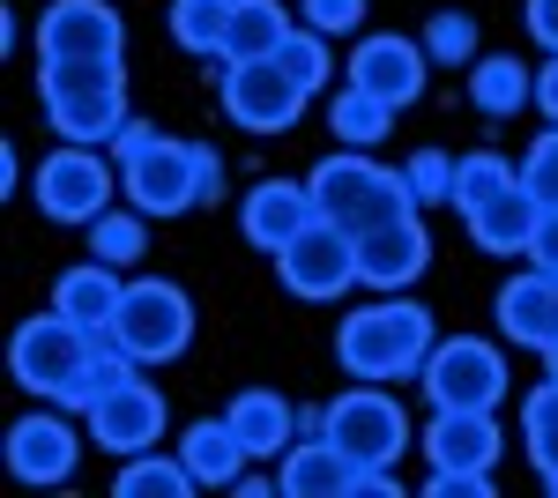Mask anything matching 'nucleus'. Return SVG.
<instances>
[{
    "instance_id": "obj_1",
    "label": "nucleus",
    "mask_w": 558,
    "mask_h": 498,
    "mask_svg": "<svg viewBox=\"0 0 558 498\" xmlns=\"http://www.w3.org/2000/svg\"><path fill=\"white\" fill-rule=\"evenodd\" d=\"M432 342H439V328H432L425 305L387 291V297H373V305L343 313V328H336V365H343L350 379H380V387L402 379V387H410V379H425Z\"/></svg>"
},
{
    "instance_id": "obj_2",
    "label": "nucleus",
    "mask_w": 558,
    "mask_h": 498,
    "mask_svg": "<svg viewBox=\"0 0 558 498\" xmlns=\"http://www.w3.org/2000/svg\"><path fill=\"white\" fill-rule=\"evenodd\" d=\"M305 186H313V208H320L328 223H343L350 239H365V231H380V223H402V216H425V202L410 194L402 165H380L373 149H336V157H320Z\"/></svg>"
},
{
    "instance_id": "obj_3",
    "label": "nucleus",
    "mask_w": 558,
    "mask_h": 498,
    "mask_svg": "<svg viewBox=\"0 0 558 498\" xmlns=\"http://www.w3.org/2000/svg\"><path fill=\"white\" fill-rule=\"evenodd\" d=\"M112 165H120V194L142 216H186L202 208V142H179L149 120H128L112 142Z\"/></svg>"
},
{
    "instance_id": "obj_4",
    "label": "nucleus",
    "mask_w": 558,
    "mask_h": 498,
    "mask_svg": "<svg viewBox=\"0 0 558 498\" xmlns=\"http://www.w3.org/2000/svg\"><path fill=\"white\" fill-rule=\"evenodd\" d=\"M89 357H97V328L68 320L60 305L31 313V320L15 328V342H8V373H15L23 394H38V402H68L75 379L89 373Z\"/></svg>"
},
{
    "instance_id": "obj_5",
    "label": "nucleus",
    "mask_w": 558,
    "mask_h": 498,
    "mask_svg": "<svg viewBox=\"0 0 558 498\" xmlns=\"http://www.w3.org/2000/svg\"><path fill=\"white\" fill-rule=\"evenodd\" d=\"M305 432H328L357 469H387V461L410 454V439H417L410 416H402V402L387 394L380 379H357V387H343L328 410H305Z\"/></svg>"
},
{
    "instance_id": "obj_6",
    "label": "nucleus",
    "mask_w": 558,
    "mask_h": 498,
    "mask_svg": "<svg viewBox=\"0 0 558 498\" xmlns=\"http://www.w3.org/2000/svg\"><path fill=\"white\" fill-rule=\"evenodd\" d=\"M194 297L179 291L172 276H142V283H128V297H120V313H112V335H120V350H128L134 365H172V357H186L194 350Z\"/></svg>"
},
{
    "instance_id": "obj_7",
    "label": "nucleus",
    "mask_w": 558,
    "mask_h": 498,
    "mask_svg": "<svg viewBox=\"0 0 558 498\" xmlns=\"http://www.w3.org/2000/svg\"><path fill=\"white\" fill-rule=\"evenodd\" d=\"M112 186H120L112 149H89V142H68V149H52V157L31 171L38 216L45 223H68V231H89V223L112 208Z\"/></svg>"
},
{
    "instance_id": "obj_8",
    "label": "nucleus",
    "mask_w": 558,
    "mask_h": 498,
    "mask_svg": "<svg viewBox=\"0 0 558 498\" xmlns=\"http://www.w3.org/2000/svg\"><path fill=\"white\" fill-rule=\"evenodd\" d=\"M417 387H425L432 410H499L514 373H507V350L499 342H484V335H439Z\"/></svg>"
},
{
    "instance_id": "obj_9",
    "label": "nucleus",
    "mask_w": 558,
    "mask_h": 498,
    "mask_svg": "<svg viewBox=\"0 0 558 498\" xmlns=\"http://www.w3.org/2000/svg\"><path fill=\"white\" fill-rule=\"evenodd\" d=\"M276 276H283V291L305 297V305H328V297L357 291L365 276H357V239H350L343 223H328V216H313L291 246L276 253Z\"/></svg>"
},
{
    "instance_id": "obj_10",
    "label": "nucleus",
    "mask_w": 558,
    "mask_h": 498,
    "mask_svg": "<svg viewBox=\"0 0 558 498\" xmlns=\"http://www.w3.org/2000/svg\"><path fill=\"white\" fill-rule=\"evenodd\" d=\"M216 97H223V120L246 126V134H291V126L305 120V105H313V97L276 68V52H268V60H223Z\"/></svg>"
},
{
    "instance_id": "obj_11",
    "label": "nucleus",
    "mask_w": 558,
    "mask_h": 498,
    "mask_svg": "<svg viewBox=\"0 0 558 498\" xmlns=\"http://www.w3.org/2000/svg\"><path fill=\"white\" fill-rule=\"evenodd\" d=\"M8 476L15 484H31V491H60L68 476H75V461H83V432L60 416V402H45V410L15 416L8 424Z\"/></svg>"
},
{
    "instance_id": "obj_12",
    "label": "nucleus",
    "mask_w": 558,
    "mask_h": 498,
    "mask_svg": "<svg viewBox=\"0 0 558 498\" xmlns=\"http://www.w3.org/2000/svg\"><path fill=\"white\" fill-rule=\"evenodd\" d=\"M425 75H432V52L425 38H402V31H373V38H357V52H350V75L343 83L373 89L380 105H417L425 97Z\"/></svg>"
},
{
    "instance_id": "obj_13",
    "label": "nucleus",
    "mask_w": 558,
    "mask_h": 498,
    "mask_svg": "<svg viewBox=\"0 0 558 498\" xmlns=\"http://www.w3.org/2000/svg\"><path fill=\"white\" fill-rule=\"evenodd\" d=\"M128 52V23L112 0H52L38 15V60H112Z\"/></svg>"
},
{
    "instance_id": "obj_14",
    "label": "nucleus",
    "mask_w": 558,
    "mask_h": 498,
    "mask_svg": "<svg viewBox=\"0 0 558 498\" xmlns=\"http://www.w3.org/2000/svg\"><path fill=\"white\" fill-rule=\"evenodd\" d=\"M83 424H89V439H97L105 454L128 461V454H149V447L165 439V424H172V402H165L149 379L134 373L128 387H112V394H105V402H97Z\"/></svg>"
},
{
    "instance_id": "obj_15",
    "label": "nucleus",
    "mask_w": 558,
    "mask_h": 498,
    "mask_svg": "<svg viewBox=\"0 0 558 498\" xmlns=\"http://www.w3.org/2000/svg\"><path fill=\"white\" fill-rule=\"evenodd\" d=\"M492 320H499V335L514 342V350H551L558 342V276L551 268H521V276H507L499 291H492Z\"/></svg>"
},
{
    "instance_id": "obj_16",
    "label": "nucleus",
    "mask_w": 558,
    "mask_h": 498,
    "mask_svg": "<svg viewBox=\"0 0 558 498\" xmlns=\"http://www.w3.org/2000/svg\"><path fill=\"white\" fill-rule=\"evenodd\" d=\"M313 216H320V208H313V186H305V179H254L246 202H239V231H246V246H260L276 260Z\"/></svg>"
},
{
    "instance_id": "obj_17",
    "label": "nucleus",
    "mask_w": 558,
    "mask_h": 498,
    "mask_svg": "<svg viewBox=\"0 0 558 498\" xmlns=\"http://www.w3.org/2000/svg\"><path fill=\"white\" fill-rule=\"evenodd\" d=\"M425 268H432L425 216H402V223H380V231L357 239V276H365V291H410Z\"/></svg>"
},
{
    "instance_id": "obj_18",
    "label": "nucleus",
    "mask_w": 558,
    "mask_h": 498,
    "mask_svg": "<svg viewBox=\"0 0 558 498\" xmlns=\"http://www.w3.org/2000/svg\"><path fill=\"white\" fill-rule=\"evenodd\" d=\"M417 447H425L432 469H499L507 432H499L492 410H432V424H425Z\"/></svg>"
},
{
    "instance_id": "obj_19",
    "label": "nucleus",
    "mask_w": 558,
    "mask_h": 498,
    "mask_svg": "<svg viewBox=\"0 0 558 498\" xmlns=\"http://www.w3.org/2000/svg\"><path fill=\"white\" fill-rule=\"evenodd\" d=\"M350 476H357V461H350L328 432H305V439L283 447L276 491H283V498H350Z\"/></svg>"
},
{
    "instance_id": "obj_20",
    "label": "nucleus",
    "mask_w": 558,
    "mask_h": 498,
    "mask_svg": "<svg viewBox=\"0 0 558 498\" xmlns=\"http://www.w3.org/2000/svg\"><path fill=\"white\" fill-rule=\"evenodd\" d=\"M223 416H231V432L246 439V454H254V461H283V447L299 439V424H305V410H291L276 387H246V394H231Z\"/></svg>"
},
{
    "instance_id": "obj_21",
    "label": "nucleus",
    "mask_w": 558,
    "mask_h": 498,
    "mask_svg": "<svg viewBox=\"0 0 558 498\" xmlns=\"http://www.w3.org/2000/svg\"><path fill=\"white\" fill-rule=\"evenodd\" d=\"M536 105V68L521 52H476L470 60V112L476 120H521Z\"/></svg>"
},
{
    "instance_id": "obj_22",
    "label": "nucleus",
    "mask_w": 558,
    "mask_h": 498,
    "mask_svg": "<svg viewBox=\"0 0 558 498\" xmlns=\"http://www.w3.org/2000/svg\"><path fill=\"white\" fill-rule=\"evenodd\" d=\"M179 461L194 469V484L202 491H231L239 476H246V439L231 432V416H202V424H186L179 432Z\"/></svg>"
},
{
    "instance_id": "obj_23",
    "label": "nucleus",
    "mask_w": 558,
    "mask_h": 498,
    "mask_svg": "<svg viewBox=\"0 0 558 498\" xmlns=\"http://www.w3.org/2000/svg\"><path fill=\"white\" fill-rule=\"evenodd\" d=\"M45 120L60 142H89V149H112L120 126H128V89H83V97H45Z\"/></svg>"
},
{
    "instance_id": "obj_24",
    "label": "nucleus",
    "mask_w": 558,
    "mask_h": 498,
    "mask_svg": "<svg viewBox=\"0 0 558 498\" xmlns=\"http://www.w3.org/2000/svg\"><path fill=\"white\" fill-rule=\"evenodd\" d=\"M120 297H128L120 268H112V260H97V253L75 260V268H60V283H52V305H60L68 320H83V328H112Z\"/></svg>"
},
{
    "instance_id": "obj_25",
    "label": "nucleus",
    "mask_w": 558,
    "mask_h": 498,
    "mask_svg": "<svg viewBox=\"0 0 558 498\" xmlns=\"http://www.w3.org/2000/svg\"><path fill=\"white\" fill-rule=\"evenodd\" d=\"M536 216H544V208L529 202V186H507L492 208L470 216V239L484 253H499V260H514V253H529V239H536Z\"/></svg>"
},
{
    "instance_id": "obj_26",
    "label": "nucleus",
    "mask_w": 558,
    "mask_h": 498,
    "mask_svg": "<svg viewBox=\"0 0 558 498\" xmlns=\"http://www.w3.org/2000/svg\"><path fill=\"white\" fill-rule=\"evenodd\" d=\"M507 186H521L514 157H499V149H462V157H454V202H447V208L470 223L476 208H492Z\"/></svg>"
},
{
    "instance_id": "obj_27",
    "label": "nucleus",
    "mask_w": 558,
    "mask_h": 498,
    "mask_svg": "<svg viewBox=\"0 0 558 498\" xmlns=\"http://www.w3.org/2000/svg\"><path fill=\"white\" fill-rule=\"evenodd\" d=\"M328 126H336V149H380L387 134H395V105H380L373 89L343 83L328 97Z\"/></svg>"
},
{
    "instance_id": "obj_28",
    "label": "nucleus",
    "mask_w": 558,
    "mask_h": 498,
    "mask_svg": "<svg viewBox=\"0 0 558 498\" xmlns=\"http://www.w3.org/2000/svg\"><path fill=\"white\" fill-rule=\"evenodd\" d=\"M231 8H239V0H172V8H165V31H172L179 52H194V60H223Z\"/></svg>"
},
{
    "instance_id": "obj_29",
    "label": "nucleus",
    "mask_w": 558,
    "mask_h": 498,
    "mask_svg": "<svg viewBox=\"0 0 558 498\" xmlns=\"http://www.w3.org/2000/svg\"><path fill=\"white\" fill-rule=\"evenodd\" d=\"M521 447H529V461H536L544 491L558 498V379H544V387L521 394Z\"/></svg>"
},
{
    "instance_id": "obj_30",
    "label": "nucleus",
    "mask_w": 558,
    "mask_h": 498,
    "mask_svg": "<svg viewBox=\"0 0 558 498\" xmlns=\"http://www.w3.org/2000/svg\"><path fill=\"white\" fill-rule=\"evenodd\" d=\"M291 38V15L283 0H239L231 8V38H223V60H268L276 45Z\"/></svg>"
},
{
    "instance_id": "obj_31",
    "label": "nucleus",
    "mask_w": 558,
    "mask_h": 498,
    "mask_svg": "<svg viewBox=\"0 0 558 498\" xmlns=\"http://www.w3.org/2000/svg\"><path fill=\"white\" fill-rule=\"evenodd\" d=\"M112 491L120 498H194L202 484H194V469L179 454H157L149 447V454H128V469L112 476Z\"/></svg>"
},
{
    "instance_id": "obj_32",
    "label": "nucleus",
    "mask_w": 558,
    "mask_h": 498,
    "mask_svg": "<svg viewBox=\"0 0 558 498\" xmlns=\"http://www.w3.org/2000/svg\"><path fill=\"white\" fill-rule=\"evenodd\" d=\"M276 68L305 89V97H320V89L336 83V52H328V31H313V23H291V38L276 45Z\"/></svg>"
},
{
    "instance_id": "obj_33",
    "label": "nucleus",
    "mask_w": 558,
    "mask_h": 498,
    "mask_svg": "<svg viewBox=\"0 0 558 498\" xmlns=\"http://www.w3.org/2000/svg\"><path fill=\"white\" fill-rule=\"evenodd\" d=\"M83 89H128V52H112V60H38V97H83Z\"/></svg>"
},
{
    "instance_id": "obj_34",
    "label": "nucleus",
    "mask_w": 558,
    "mask_h": 498,
    "mask_svg": "<svg viewBox=\"0 0 558 498\" xmlns=\"http://www.w3.org/2000/svg\"><path fill=\"white\" fill-rule=\"evenodd\" d=\"M128 379H134V357L120 350V335H112V328H97V357H89V373L75 379V394H68L60 410H83L89 416L105 394H112V387H128Z\"/></svg>"
},
{
    "instance_id": "obj_35",
    "label": "nucleus",
    "mask_w": 558,
    "mask_h": 498,
    "mask_svg": "<svg viewBox=\"0 0 558 498\" xmlns=\"http://www.w3.org/2000/svg\"><path fill=\"white\" fill-rule=\"evenodd\" d=\"M142 223H149L142 208H105V216L89 223V253L112 260V268H134V260L149 253V231H142Z\"/></svg>"
},
{
    "instance_id": "obj_36",
    "label": "nucleus",
    "mask_w": 558,
    "mask_h": 498,
    "mask_svg": "<svg viewBox=\"0 0 558 498\" xmlns=\"http://www.w3.org/2000/svg\"><path fill=\"white\" fill-rule=\"evenodd\" d=\"M425 52H432V68H470L476 60V15L439 8V15L425 23Z\"/></svg>"
},
{
    "instance_id": "obj_37",
    "label": "nucleus",
    "mask_w": 558,
    "mask_h": 498,
    "mask_svg": "<svg viewBox=\"0 0 558 498\" xmlns=\"http://www.w3.org/2000/svg\"><path fill=\"white\" fill-rule=\"evenodd\" d=\"M521 186L536 208H558V126H544L529 149H521Z\"/></svg>"
},
{
    "instance_id": "obj_38",
    "label": "nucleus",
    "mask_w": 558,
    "mask_h": 498,
    "mask_svg": "<svg viewBox=\"0 0 558 498\" xmlns=\"http://www.w3.org/2000/svg\"><path fill=\"white\" fill-rule=\"evenodd\" d=\"M402 179H410V194H417L425 208L454 202V157H447V149H417V157L402 165Z\"/></svg>"
},
{
    "instance_id": "obj_39",
    "label": "nucleus",
    "mask_w": 558,
    "mask_h": 498,
    "mask_svg": "<svg viewBox=\"0 0 558 498\" xmlns=\"http://www.w3.org/2000/svg\"><path fill=\"white\" fill-rule=\"evenodd\" d=\"M299 15L328 38H357L365 31V0H299Z\"/></svg>"
},
{
    "instance_id": "obj_40",
    "label": "nucleus",
    "mask_w": 558,
    "mask_h": 498,
    "mask_svg": "<svg viewBox=\"0 0 558 498\" xmlns=\"http://www.w3.org/2000/svg\"><path fill=\"white\" fill-rule=\"evenodd\" d=\"M425 491L432 498H492V469H432Z\"/></svg>"
},
{
    "instance_id": "obj_41",
    "label": "nucleus",
    "mask_w": 558,
    "mask_h": 498,
    "mask_svg": "<svg viewBox=\"0 0 558 498\" xmlns=\"http://www.w3.org/2000/svg\"><path fill=\"white\" fill-rule=\"evenodd\" d=\"M521 31L544 52H558V0H521Z\"/></svg>"
},
{
    "instance_id": "obj_42",
    "label": "nucleus",
    "mask_w": 558,
    "mask_h": 498,
    "mask_svg": "<svg viewBox=\"0 0 558 498\" xmlns=\"http://www.w3.org/2000/svg\"><path fill=\"white\" fill-rule=\"evenodd\" d=\"M529 260L558 276V208H544V216H536V239H529Z\"/></svg>"
},
{
    "instance_id": "obj_43",
    "label": "nucleus",
    "mask_w": 558,
    "mask_h": 498,
    "mask_svg": "<svg viewBox=\"0 0 558 498\" xmlns=\"http://www.w3.org/2000/svg\"><path fill=\"white\" fill-rule=\"evenodd\" d=\"M536 112H544V120L558 126V52L544 60V68H536Z\"/></svg>"
},
{
    "instance_id": "obj_44",
    "label": "nucleus",
    "mask_w": 558,
    "mask_h": 498,
    "mask_svg": "<svg viewBox=\"0 0 558 498\" xmlns=\"http://www.w3.org/2000/svg\"><path fill=\"white\" fill-rule=\"evenodd\" d=\"M395 491H402V484H395L387 469H357V476H350V498H395Z\"/></svg>"
},
{
    "instance_id": "obj_45",
    "label": "nucleus",
    "mask_w": 558,
    "mask_h": 498,
    "mask_svg": "<svg viewBox=\"0 0 558 498\" xmlns=\"http://www.w3.org/2000/svg\"><path fill=\"white\" fill-rule=\"evenodd\" d=\"M216 202H223V157L202 142V208H216Z\"/></svg>"
},
{
    "instance_id": "obj_46",
    "label": "nucleus",
    "mask_w": 558,
    "mask_h": 498,
    "mask_svg": "<svg viewBox=\"0 0 558 498\" xmlns=\"http://www.w3.org/2000/svg\"><path fill=\"white\" fill-rule=\"evenodd\" d=\"M544 365H551V379H558V342H551V350H544Z\"/></svg>"
}]
</instances>
